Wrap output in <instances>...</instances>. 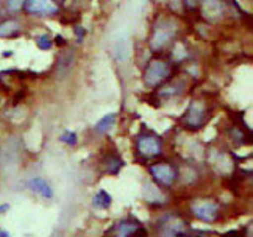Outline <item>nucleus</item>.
Instances as JSON below:
<instances>
[{"label":"nucleus","mask_w":253,"mask_h":237,"mask_svg":"<svg viewBox=\"0 0 253 237\" xmlns=\"http://www.w3.org/2000/svg\"><path fill=\"white\" fill-rule=\"evenodd\" d=\"M170 74V67L168 63L164 61H152L149 64V67L145 69V74H144V81L147 86H158L160 83H163Z\"/></svg>","instance_id":"f257e3e1"},{"label":"nucleus","mask_w":253,"mask_h":237,"mask_svg":"<svg viewBox=\"0 0 253 237\" xmlns=\"http://www.w3.org/2000/svg\"><path fill=\"white\" fill-rule=\"evenodd\" d=\"M175 35V25L170 22H161L160 25L155 27L153 35L150 39V47L152 50H161Z\"/></svg>","instance_id":"f03ea898"},{"label":"nucleus","mask_w":253,"mask_h":237,"mask_svg":"<svg viewBox=\"0 0 253 237\" xmlns=\"http://www.w3.org/2000/svg\"><path fill=\"white\" fill-rule=\"evenodd\" d=\"M136 148H138V152L142 156L152 158L161 153V142L158 137H155L152 134H142L136 141Z\"/></svg>","instance_id":"7ed1b4c3"},{"label":"nucleus","mask_w":253,"mask_h":237,"mask_svg":"<svg viewBox=\"0 0 253 237\" xmlns=\"http://www.w3.org/2000/svg\"><path fill=\"white\" fill-rule=\"evenodd\" d=\"M219 204L214 201H202L192 206V214L202 222H214L219 217Z\"/></svg>","instance_id":"20e7f679"},{"label":"nucleus","mask_w":253,"mask_h":237,"mask_svg":"<svg viewBox=\"0 0 253 237\" xmlns=\"http://www.w3.org/2000/svg\"><path fill=\"white\" fill-rule=\"evenodd\" d=\"M150 173L163 186H172L177 180V172L169 164H155L150 167Z\"/></svg>","instance_id":"39448f33"},{"label":"nucleus","mask_w":253,"mask_h":237,"mask_svg":"<svg viewBox=\"0 0 253 237\" xmlns=\"http://www.w3.org/2000/svg\"><path fill=\"white\" fill-rule=\"evenodd\" d=\"M184 122H186L189 128H199L205 122V105L202 102L194 100L188 108L186 116H184Z\"/></svg>","instance_id":"423d86ee"},{"label":"nucleus","mask_w":253,"mask_h":237,"mask_svg":"<svg viewBox=\"0 0 253 237\" xmlns=\"http://www.w3.org/2000/svg\"><path fill=\"white\" fill-rule=\"evenodd\" d=\"M24 5L30 14H53L58 9L52 0H25Z\"/></svg>","instance_id":"0eeeda50"},{"label":"nucleus","mask_w":253,"mask_h":237,"mask_svg":"<svg viewBox=\"0 0 253 237\" xmlns=\"http://www.w3.org/2000/svg\"><path fill=\"white\" fill-rule=\"evenodd\" d=\"M28 187H30L33 192L44 197V198H52V197H53L52 187L48 186L47 181L42 180V178H32V180L28 181Z\"/></svg>","instance_id":"6e6552de"},{"label":"nucleus","mask_w":253,"mask_h":237,"mask_svg":"<svg viewBox=\"0 0 253 237\" xmlns=\"http://www.w3.org/2000/svg\"><path fill=\"white\" fill-rule=\"evenodd\" d=\"M141 226L138 223H134L131 220H124L121 222L118 226H116V234L121 236V237H126V236H133L138 233V230Z\"/></svg>","instance_id":"1a4fd4ad"},{"label":"nucleus","mask_w":253,"mask_h":237,"mask_svg":"<svg viewBox=\"0 0 253 237\" xmlns=\"http://www.w3.org/2000/svg\"><path fill=\"white\" fill-rule=\"evenodd\" d=\"M111 204V195L105 191H99L92 198V206L95 209H108Z\"/></svg>","instance_id":"9d476101"},{"label":"nucleus","mask_w":253,"mask_h":237,"mask_svg":"<svg viewBox=\"0 0 253 237\" xmlns=\"http://www.w3.org/2000/svg\"><path fill=\"white\" fill-rule=\"evenodd\" d=\"M114 122H116V114H113V113L106 114L105 117H102L100 120L95 123V131L99 133V134H103V133H106L114 125Z\"/></svg>","instance_id":"9b49d317"},{"label":"nucleus","mask_w":253,"mask_h":237,"mask_svg":"<svg viewBox=\"0 0 253 237\" xmlns=\"http://www.w3.org/2000/svg\"><path fill=\"white\" fill-rule=\"evenodd\" d=\"M19 32V24L16 21H6L0 25V36H11Z\"/></svg>","instance_id":"f8f14e48"},{"label":"nucleus","mask_w":253,"mask_h":237,"mask_svg":"<svg viewBox=\"0 0 253 237\" xmlns=\"http://www.w3.org/2000/svg\"><path fill=\"white\" fill-rule=\"evenodd\" d=\"M121 167H122V161H121V158L116 155L110 156V159L106 161V170L110 173H118Z\"/></svg>","instance_id":"ddd939ff"},{"label":"nucleus","mask_w":253,"mask_h":237,"mask_svg":"<svg viewBox=\"0 0 253 237\" xmlns=\"http://www.w3.org/2000/svg\"><path fill=\"white\" fill-rule=\"evenodd\" d=\"M36 44H38V47H40V48H42V50H47V48H50V47H52V39H50V36L42 35V36H40V39L36 41Z\"/></svg>","instance_id":"4468645a"},{"label":"nucleus","mask_w":253,"mask_h":237,"mask_svg":"<svg viewBox=\"0 0 253 237\" xmlns=\"http://www.w3.org/2000/svg\"><path fill=\"white\" fill-rule=\"evenodd\" d=\"M60 139H61V142H64L67 145H75L77 144V134L72 131H66Z\"/></svg>","instance_id":"2eb2a0df"},{"label":"nucleus","mask_w":253,"mask_h":237,"mask_svg":"<svg viewBox=\"0 0 253 237\" xmlns=\"http://www.w3.org/2000/svg\"><path fill=\"white\" fill-rule=\"evenodd\" d=\"M25 0H8V9H11V11H17L19 8H22Z\"/></svg>","instance_id":"dca6fc26"},{"label":"nucleus","mask_w":253,"mask_h":237,"mask_svg":"<svg viewBox=\"0 0 253 237\" xmlns=\"http://www.w3.org/2000/svg\"><path fill=\"white\" fill-rule=\"evenodd\" d=\"M186 3H188L189 6H192L194 3H196V0H186Z\"/></svg>","instance_id":"f3484780"}]
</instances>
